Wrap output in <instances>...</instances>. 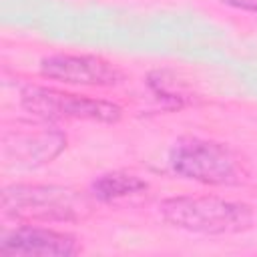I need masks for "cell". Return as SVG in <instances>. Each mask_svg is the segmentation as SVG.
I'll list each match as a JSON object with an SVG mask.
<instances>
[{
	"mask_svg": "<svg viewBox=\"0 0 257 257\" xmlns=\"http://www.w3.org/2000/svg\"><path fill=\"white\" fill-rule=\"evenodd\" d=\"M159 213L177 229L205 235H233L253 223L249 205L221 197H171L161 201Z\"/></svg>",
	"mask_w": 257,
	"mask_h": 257,
	"instance_id": "6da1fadb",
	"label": "cell"
},
{
	"mask_svg": "<svg viewBox=\"0 0 257 257\" xmlns=\"http://www.w3.org/2000/svg\"><path fill=\"white\" fill-rule=\"evenodd\" d=\"M22 106L42 118H76L94 122H116L122 114L120 106L100 98H88L82 94L30 86L22 92Z\"/></svg>",
	"mask_w": 257,
	"mask_h": 257,
	"instance_id": "277c9868",
	"label": "cell"
},
{
	"mask_svg": "<svg viewBox=\"0 0 257 257\" xmlns=\"http://www.w3.org/2000/svg\"><path fill=\"white\" fill-rule=\"evenodd\" d=\"M0 251L6 255H38V257H72L80 253L76 237L64 231L20 225L0 239Z\"/></svg>",
	"mask_w": 257,
	"mask_h": 257,
	"instance_id": "8992f818",
	"label": "cell"
},
{
	"mask_svg": "<svg viewBox=\"0 0 257 257\" xmlns=\"http://www.w3.org/2000/svg\"><path fill=\"white\" fill-rule=\"evenodd\" d=\"M171 169L189 181L231 187L245 179L239 157L225 145L207 139H181L171 149Z\"/></svg>",
	"mask_w": 257,
	"mask_h": 257,
	"instance_id": "7a4b0ae2",
	"label": "cell"
},
{
	"mask_svg": "<svg viewBox=\"0 0 257 257\" xmlns=\"http://www.w3.org/2000/svg\"><path fill=\"white\" fill-rule=\"evenodd\" d=\"M227 6L239 8V10H247V12H257V0H221Z\"/></svg>",
	"mask_w": 257,
	"mask_h": 257,
	"instance_id": "ba28073f",
	"label": "cell"
},
{
	"mask_svg": "<svg viewBox=\"0 0 257 257\" xmlns=\"http://www.w3.org/2000/svg\"><path fill=\"white\" fill-rule=\"evenodd\" d=\"M147 187H149L147 181L133 173L112 171V173H104L96 177L90 185V191L98 201H116L128 195L143 193L147 191Z\"/></svg>",
	"mask_w": 257,
	"mask_h": 257,
	"instance_id": "52a82bcc",
	"label": "cell"
},
{
	"mask_svg": "<svg viewBox=\"0 0 257 257\" xmlns=\"http://www.w3.org/2000/svg\"><path fill=\"white\" fill-rule=\"evenodd\" d=\"M40 72L44 78L74 86H114L122 80V72L108 60L90 54H52L42 58Z\"/></svg>",
	"mask_w": 257,
	"mask_h": 257,
	"instance_id": "5b68a950",
	"label": "cell"
},
{
	"mask_svg": "<svg viewBox=\"0 0 257 257\" xmlns=\"http://www.w3.org/2000/svg\"><path fill=\"white\" fill-rule=\"evenodd\" d=\"M84 201L56 185H12L2 191V211L14 221H74Z\"/></svg>",
	"mask_w": 257,
	"mask_h": 257,
	"instance_id": "3957f363",
	"label": "cell"
}]
</instances>
